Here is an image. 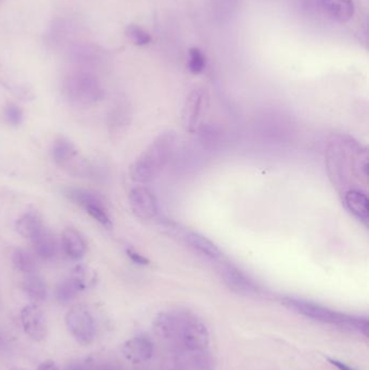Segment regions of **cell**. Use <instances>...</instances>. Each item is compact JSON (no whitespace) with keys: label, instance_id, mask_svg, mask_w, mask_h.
Wrapping results in <instances>:
<instances>
[{"label":"cell","instance_id":"6da1fadb","mask_svg":"<svg viewBox=\"0 0 369 370\" xmlns=\"http://www.w3.org/2000/svg\"><path fill=\"white\" fill-rule=\"evenodd\" d=\"M326 166L331 182L346 192L355 169L367 177V152L352 138L335 135L327 147Z\"/></svg>","mask_w":369,"mask_h":370},{"label":"cell","instance_id":"7a4b0ae2","mask_svg":"<svg viewBox=\"0 0 369 370\" xmlns=\"http://www.w3.org/2000/svg\"><path fill=\"white\" fill-rule=\"evenodd\" d=\"M176 141L177 135L173 131L163 132L158 135L130 168L133 180L141 184L155 180L170 160Z\"/></svg>","mask_w":369,"mask_h":370},{"label":"cell","instance_id":"3957f363","mask_svg":"<svg viewBox=\"0 0 369 370\" xmlns=\"http://www.w3.org/2000/svg\"><path fill=\"white\" fill-rule=\"evenodd\" d=\"M282 303L287 309L303 315L304 317H308L310 320L325 323V324L337 325L344 329L361 332L366 337L368 336V320L366 318L337 312L334 309L323 307L315 302L299 299V298L284 297L282 299Z\"/></svg>","mask_w":369,"mask_h":370},{"label":"cell","instance_id":"277c9868","mask_svg":"<svg viewBox=\"0 0 369 370\" xmlns=\"http://www.w3.org/2000/svg\"><path fill=\"white\" fill-rule=\"evenodd\" d=\"M63 94L74 105H89L102 99L103 88L95 75L76 72L64 79Z\"/></svg>","mask_w":369,"mask_h":370},{"label":"cell","instance_id":"5b68a950","mask_svg":"<svg viewBox=\"0 0 369 370\" xmlns=\"http://www.w3.org/2000/svg\"><path fill=\"white\" fill-rule=\"evenodd\" d=\"M65 324L71 336L80 345H89L95 341L97 335L95 320L85 305L71 307L65 316Z\"/></svg>","mask_w":369,"mask_h":370},{"label":"cell","instance_id":"8992f818","mask_svg":"<svg viewBox=\"0 0 369 370\" xmlns=\"http://www.w3.org/2000/svg\"><path fill=\"white\" fill-rule=\"evenodd\" d=\"M181 342L186 351L201 356L207 353L210 342L209 331L206 325L197 320H190L186 317L183 327L181 330Z\"/></svg>","mask_w":369,"mask_h":370},{"label":"cell","instance_id":"52a82bcc","mask_svg":"<svg viewBox=\"0 0 369 370\" xmlns=\"http://www.w3.org/2000/svg\"><path fill=\"white\" fill-rule=\"evenodd\" d=\"M130 208L140 220H152L158 213V204L154 194L144 186H135L129 193Z\"/></svg>","mask_w":369,"mask_h":370},{"label":"cell","instance_id":"ba28073f","mask_svg":"<svg viewBox=\"0 0 369 370\" xmlns=\"http://www.w3.org/2000/svg\"><path fill=\"white\" fill-rule=\"evenodd\" d=\"M21 322L24 332L35 342H41L48 335L46 317L43 309L36 305H28L21 311Z\"/></svg>","mask_w":369,"mask_h":370},{"label":"cell","instance_id":"9c48e42d","mask_svg":"<svg viewBox=\"0 0 369 370\" xmlns=\"http://www.w3.org/2000/svg\"><path fill=\"white\" fill-rule=\"evenodd\" d=\"M218 271L224 284L232 292L244 296H254L259 292L255 283L241 270L237 269L236 266L230 263H221Z\"/></svg>","mask_w":369,"mask_h":370},{"label":"cell","instance_id":"30bf717a","mask_svg":"<svg viewBox=\"0 0 369 370\" xmlns=\"http://www.w3.org/2000/svg\"><path fill=\"white\" fill-rule=\"evenodd\" d=\"M122 354L133 364H142L153 356L154 345L146 336H137L128 340L122 345Z\"/></svg>","mask_w":369,"mask_h":370},{"label":"cell","instance_id":"8fae6325","mask_svg":"<svg viewBox=\"0 0 369 370\" xmlns=\"http://www.w3.org/2000/svg\"><path fill=\"white\" fill-rule=\"evenodd\" d=\"M186 320V317L176 313H161L154 320V331L161 339H179Z\"/></svg>","mask_w":369,"mask_h":370},{"label":"cell","instance_id":"7c38bea8","mask_svg":"<svg viewBox=\"0 0 369 370\" xmlns=\"http://www.w3.org/2000/svg\"><path fill=\"white\" fill-rule=\"evenodd\" d=\"M181 239L184 243L193 249L195 252L205 257V258L212 260V261H219L222 258V252L216 243H212L210 239L205 237L204 235L193 231H184L181 233Z\"/></svg>","mask_w":369,"mask_h":370},{"label":"cell","instance_id":"4fadbf2b","mask_svg":"<svg viewBox=\"0 0 369 370\" xmlns=\"http://www.w3.org/2000/svg\"><path fill=\"white\" fill-rule=\"evenodd\" d=\"M205 97H206V94L204 89L197 88L194 89L186 99L182 116H183L184 126L190 132H194L197 129V124L201 118Z\"/></svg>","mask_w":369,"mask_h":370},{"label":"cell","instance_id":"5bb4252c","mask_svg":"<svg viewBox=\"0 0 369 370\" xmlns=\"http://www.w3.org/2000/svg\"><path fill=\"white\" fill-rule=\"evenodd\" d=\"M344 204L346 208L357 220L367 224L369 220V199L364 191L351 188L344 192Z\"/></svg>","mask_w":369,"mask_h":370},{"label":"cell","instance_id":"9a60e30c","mask_svg":"<svg viewBox=\"0 0 369 370\" xmlns=\"http://www.w3.org/2000/svg\"><path fill=\"white\" fill-rule=\"evenodd\" d=\"M86 288V281H85L84 271L79 269L73 276L65 279L60 284L56 290V298L61 303H69L71 300H74L79 292Z\"/></svg>","mask_w":369,"mask_h":370},{"label":"cell","instance_id":"2e32d148","mask_svg":"<svg viewBox=\"0 0 369 370\" xmlns=\"http://www.w3.org/2000/svg\"><path fill=\"white\" fill-rule=\"evenodd\" d=\"M62 246L65 254L73 260H79L86 254V241L74 228H69L64 230L62 233Z\"/></svg>","mask_w":369,"mask_h":370},{"label":"cell","instance_id":"e0dca14e","mask_svg":"<svg viewBox=\"0 0 369 370\" xmlns=\"http://www.w3.org/2000/svg\"><path fill=\"white\" fill-rule=\"evenodd\" d=\"M322 3L327 14L340 23L351 20L355 12L353 0H322Z\"/></svg>","mask_w":369,"mask_h":370},{"label":"cell","instance_id":"ac0fdd59","mask_svg":"<svg viewBox=\"0 0 369 370\" xmlns=\"http://www.w3.org/2000/svg\"><path fill=\"white\" fill-rule=\"evenodd\" d=\"M16 232L24 239L33 241L43 230V218L41 213L32 210L24 213L16 224Z\"/></svg>","mask_w":369,"mask_h":370},{"label":"cell","instance_id":"d6986e66","mask_svg":"<svg viewBox=\"0 0 369 370\" xmlns=\"http://www.w3.org/2000/svg\"><path fill=\"white\" fill-rule=\"evenodd\" d=\"M78 150L74 143L67 138L60 137L54 141L52 146V158L60 167H69L76 158Z\"/></svg>","mask_w":369,"mask_h":370},{"label":"cell","instance_id":"ffe728a7","mask_svg":"<svg viewBox=\"0 0 369 370\" xmlns=\"http://www.w3.org/2000/svg\"><path fill=\"white\" fill-rule=\"evenodd\" d=\"M34 249L37 256L43 260H52L58 254V243L52 232L43 228L33 239Z\"/></svg>","mask_w":369,"mask_h":370},{"label":"cell","instance_id":"44dd1931","mask_svg":"<svg viewBox=\"0 0 369 370\" xmlns=\"http://www.w3.org/2000/svg\"><path fill=\"white\" fill-rule=\"evenodd\" d=\"M24 292L36 302L43 301L47 297V287L43 279L34 273L26 274L23 282Z\"/></svg>","mask_w":369,"mask_h":370},{"label":"cell","instance_id":"7402d4cb","mask_svg":"<svg viewBox=\"0 0 369 370\" xmlns=\"http://www.w3.org/2000/svg\"><path fill=\"white\" fill-rule=\"evenodd\" d=\"M64 195L67 196L69 201L80 206L82 208L87 206L93 205V204L103 203L99 195L92 193L90 191L84 190V188H67L64 192Z\"/></svg>","mask_w":369,"mask_h":370},{"label":"cell","instance_id":"603a6c76","mask_svg":"<svg viewBox=\"0 0 369 370\" xmlns=\"http://www.w3.org/2000/svg\"><path fill=\"white\" fill-rule=\"evenodd\" d=\"M13 265L19 271L25 274L34 273L36 269V261L34 257L24 249H16L12 254Z\"/></svg>","mask_w":369,"mask_h":370},{"label":"cell","instance_id":"cb8c5ba5","mask_svg":"<svg viewBox=\"0 0 369 370\" xmlns=\"http://www.w3.org/2000/svg\"><path fill=\"white\" fill-rule=\"evenodd\" d=\"M238 6V0H216L212 7L216 18L219 19L222 22L232 18Z\"/></svg>","mask_w":369,"mask_h":370},{"label":"cell","instance_id":"d4e9b609","mask_svg":"<svg viewBox=\"0 0 369 370\" xmlns=\"http://www.w3.org/2000/svg\"><path fill=\"white\" fill-rule=\"evenodd\" d=\"M84 209L89 213L91 218L98 221L101 226H105V228L112 226V220H111L110 215L105 208L104 203L93 204V205L87 206Z\"/></svg>","mask_w":369,"mask_h":370},{"label":"cell","instance_id":"484cf974","mask_svg":"<svg viewBox=\"0 0 369 370\" xmlns=\"http://www.w3.org/2000/svg\"><path fill=\"white\" fill-rule=\"evenodd\" d=\"M128 37L130 41H133L137 46H146L152 41V37H150L148 32H146L144 28H140L137 25H130L127 28Z\"/></svg>","mask_w":369,"mask_h":370},{"label":"cell","instance_id":"4316f807","mask_svg":"<svg viewBox=\"0 0 369 370\" xmlns=\"http://www.w3.org/2000/svg\"><path fill=\"white\" fill-rule=\"evenodd\" d=\"M189 69L191 73L201 74L206 67V58L199 48L190 49Z\"/></svg>","mask_w":369,"mask_h":370},{"label":"cell","instance_id":"83f0119b","mask_svg":"<svg viewBox=\"0 0 369 370\" xmlns=\"http://www.w3.org/2000/svg\"><path fill=\"white\" fill-rule=\"evenodd\" d=\"M3 115H5V120H7V122L12 126H19L23 122V111L18 105H9L8 107H5Z\"/></svg>","mask_w":369,"mask_h":370},{"label":"cell","instance_id":"f1b7e54d","mask_svg":"<svg viewBox=\"0 0 369 370\" xmlns=\"http://www.w3.org/2000/svg\"><path fill=\"white\" fill-rule=\"evenodd\" d=\"M127 252V256L129 257L130 260L133 262V263L137 264V265H148L150 263L148 259L146 257L141 254L140 252H137V250L133 248H128L126 250Z\"/></svg>","mask_w":369,"mask_h":370},{"label":"cell","instance_id":"f546056e","mask_svg":"<svg viewBox=\"0 0 369 370\" xmlns=\"http://www.w3.org/2000/svg\"><path fill=\"white\" fill-rule=\"evenodd\" d=\"M327 360L331 362V365L338 368L339 370H357L354 369L351 366L346 365V362H340V360H333V358H327Z\"/></svg>","mask_w":369,"mask_h":370},{"label":"cell","instance_id":"4dcf8cb0","mask_svg":"<svg viewBox=\"0 0 369 370\" xmlns=\"http://www.w3.org/2000/svg\"><path fill=\"white\" fill-rule=\"evenodd\" d=\"M37 370H60L59 367L56 365V362H52V360H46L43 362V364L39 365L38 369Z\"/></svg>","mask_w":369,"mask_h":370},{"label":"cell","instance_id":"1f68e13d","mask_svg":"<svg viewBox=\"0 0 369 370\" xmlns=\"http://www.w3.org/2000/svg\"><path fill=\"white\" fill-rule=\"evenodd\" d=\"M10 370H27V369H25V368H22V367H13V368H11Z\"/></svg>","mask_w":369,"mask_h":370}]
</instances>
